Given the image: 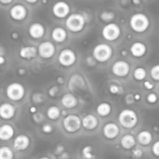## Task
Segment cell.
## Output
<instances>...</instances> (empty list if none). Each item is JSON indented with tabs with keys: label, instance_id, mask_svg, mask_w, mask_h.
<instances>
[{
	"label": "cell",
	"instance_id": "cell-33",
	"mask_svg": "<svg viewBox=\"0 0 159 159\" xmlns=\"http://www.w3.org/2000/svg\"><path fill=\"white\" fill-rule=\"evenodd\" d=\"M152 153L155 155V156L159 157V141H155L153 144L152 148Z\"/></svg>",
	"mask_w": 159,
	"mask_h": 159
},
{
	"label": "cell",
	"instance_id": "cell-29",
	"mask_svg": "<svg viewBox=\"0 0 159 159\" xmlns=\"http://www.w3.org/2000/svg\"><path fill=\"white\" fill-rule=\"evenodd\" d=\"M146 75H147L146 70L144 69V68H141V67L136 68V69L134 70V78L137 80L139 81L143 80V79H145Z\"/></svg>",
	"mask_w": 159,
	"mask_h": 159
},
{
	"label": "cell",
	"instance_id": "cell-17",
	"mask_svg": "<svg viewBox=\"0 0 159 159\" xmlns=\"http://www.w3.org/2000/svg\"><path fill=\"white\" fill-rule=\"evenodd\" d=\"M82 124L84 128L86 130H93L98 125V120L94 115L88 114L83 117L82 120Z\"/></svg>",
	"mask_w": 159,
	"mask_h": 159
},
{
	"label": "cell",
	"instance_id": "cell-43",
	"mask_svg": "<svg viewBox=\"0 0 159 159\" xmlns=\"http://www.w3.org/2000/svg\"><path fill=\"white\" fill-rule=\"evenodd\" d=\"M26 1L29 3H35V2H37L38 0H26Z\"/></svg>",
	"mask_w": 159,
	"mask_h": 159
},
{
	"label": "cell",
	"instance_id": "cell-40",
	"mask_svg": "<svg viewBox=\"0 0 159 159\" xmlns=\"http://www.w3.org/2000/svg\"><path fill=\"white\" fill-rule=\"evenodd\" d=\"M63 152H64V147L61 145L58 146V147L56 148V151H55L56 153H57L58 155H61V154L63 153Z\"/></svg>",
	"mask_w": 159,
	"mask_h": 159
},
{
	"label": "cell",
	"instance_id": "cell-22",
	"mask_svg": "<svg viewBox=\"0 0 159 159\" xmlns=\"http://www.w3.org/2000/svg\"><path fill=\"white\" fill-rule=\"evenodd\" d=\"M61 103L65 108L71 109L76 107L78 103V100L75 96H73L71 93H67L64 95L61 99Z\"/></svg>",
	"mask_w": 159,
	"mask_h": 159
},
{
	"label": "cell",
	"instance_id": "cell-36",
	"mask_svg": "<svg viewBox=\"0 0 159 159\" xmlns=\"http://www.w3.org/2000/svg\"><path fill=\"white\" fill-rule=\"evenodd\" d=\"M43 119H44V118H43V116L41 114V113H37L34 115V120H35V122L40 123L43 120Z\"/></svg>",
	"mask_w": 159,
	"mask_h": 159
},
{
	"label": "cell",
	"instance_id": "cell-48",
	"mask_svg": "<svg viewBox=\"0 0 159 159\" xmlns=\"http://www.w3.org/2000/svg\"><path fill=\"white\" fill-rule=\"evenodd\" d=\"M75 159H79V158H75Z\"/></svg>",
	"mask_w": 159,
	"mask_h": 159
},
{
	"label": "cell",
	"instance_id": "cell-18",
	"mask_svg": "<svg viewBox=\"0 0 159 159\" xmlns=\"http://www.w3.org/2000/svg\"><path fill=\"white\" fill-rule=\"evenodd\" d=\"M130 52L134 57H142L146 53V46L141 42H135L130 47Z\"/></svg>",
	"mask_w": 159,
	"mask_h": 159
},
{
	"label": "cell",
	"instance_id": "cell-39",
	"mask_svg": "<svg viewBox=\"0 0 159 159\" xmlns=\"http://www.w3.org/2000/svg\"><path fill=\"white\" fill-rule=\"evenodd\" d=\"M57 87H53V88H51V89L49 90V94L51 95V96H55L56 94H57Z\"/></svg>",
	"mask_w": 159,
	"mask_h": 159
},
{
	"label": "cell",
	"instance_id": "cell-14",
	"mask_svg": "<svg viewBox=\"0 0 159 159\" xmlns=\"http://www.w3.org/2000/svg\"><path fill=\"white\" fill-rule=\"evenodd\" d=\"M119 133V127L114 123H108L103 127V134L108 139H114Z\"/></svg>",
	"mask_w": 159,
	"mask_h": 159
},
{
	"label": "cell",
	"instance_id": "cell-19",
	"mask_svg": "<svg viewBox=\"0 0 159 159\" xmlns=\"http://www.w3.org/2000/svg\"><path fill=\"white\" fill-rule=\"evenodd\" d=\"M38 50L34 46H26L23 47L20 51V56L22 58L31 59L36 57Z\"/></svg>",
	"mask_w": 159,
	"mask_h": 159
},
{
	"label": "cell",
	"instance_id": "cell-30",
	"mask_svg": "<svg viewBox=\"0 0 159 159\" xmlns=\"http://www.w3.org/2000/svg\"><path fill=\"white\" fill-rule=\"evenodd\" d=\"M100 18L105 22H110L114 19V13L109 11H104L101 13Z\"/></svg>",
	"mask_w": 159,
	"mask_h": 159
},
{
	"label": "cell",
	"instance_id": "cell-6",
	"mask_svg": "<svg viewBox=\"0 0 159 159\" xmlns=\"http://www.w3.org/2000/svg\"><path fill=\"white\" fill-rule=\"evenodd\" d=\"M82 121L77 115L70 114L65 116L63 120V126L65 130L69 133H75L80 129Z\"/></svg>",
	"mask_w": 159,
	"mask_h": 159
},
{
	"label": "cell",
	"instance_id": "cell-4",
	"mask_svg": "<svg viewBox=\"0 0 159 159\" xmlns=\"http://www.w3.org/2000/svg\"><path fill=\"white\" fill-rule=\"evenodd\" d=\"M93 54L97 61L106 62L111 58L113 49L107 43H99L94 48Z\"/></svg>",
	"mask_w": 159,
	"mask_h": 159
},
{
	"label": "cell",
	"instance_id": "cell-7",
	"mask_svg": "<svg viewBox=\"0 0 159 159\" xmlns=\"http://www.w3.org/2000/svg\"><path fill=\"white\" fill-rule=\"evenodd\" d=\"M102 34L106 40L113 41L120 35V28L116 23H108L102 28Z\"/></svg>",
	"mask_w": 159,
	"mask_h": 159
},
{
	"label": "cell",
	"instance_id": "cell-24",
	"mask_svg": "<svg viewBox=\"0 0 159 159\" xmlns=\"http://www.w3.org/2000/svg\"><path fill=\"white\" fill-rule=\"evenodd\" d=\"M137 139L141 145H148L152 141V135L148 130H142L138 134Z\"/></svg>",
	"mask_w": 159,
	"mask_h": 159
},
{
	"label": "cell",
	"instance_id": "cell-41",
	"mask_svg": "<svg viewBox=\"0 0 159 159\" xmlns=\"http://www.w3.org/2000/svg\"><path fill=\"white\" fill-rule=\"evenodd\" d=\"M0 2L2 4H9L10 2H12V0H0Z\"/></svg>",
	"mask_w": 159,
	"mask_h": 159
},
{
	"label": "cell",
	"instance_id": "cell-28",
	"mask_svg": "<svg viewBox=\"0 0 159 159\" xmlns=\"http://www.w3.org/2000/svg\"><path fill=\"white\" fill-rule=\"evenodd\" d=\"M82 155L85 159H94L95 155L93 153V148L92 146L87 145L82 148Z\"/></svg>",
	"mask_w": 159,
	"mask_h": 159
},
{
	"label": "cell",
	"instance_id": "cell-9",
	"mask_svg": "<svg viewBox=\"0 0 159 159\" xmlns=\"http://www.w3.org/2000/svg\"><path fill=\"white\" fill-rule=\"evenodd\" d=\"M38 54L43 58H50L55 53V47L51 42L45 41L40 43L38 47Z\"/></svg>",
	"mask_w": 159,
	"mask_h": 159
},
{
	"label": "cell",
	"instance_id": "cell-3",
	"mask_svg": "<svg viewBox=\"0 0 159 159\" xmlns=\"http://www.w3.org/2000/svg\"><path fill=\"white\" fill-rule=\"evenodd\" d=\"M85 24V19L82 14L73 13L67 18L65 26L67 29L71 32H79L84 28Z\"/></svg>",
	"mask_w": 159,
	"mask_h": 159
},
{
	"label": "cell",
	"instance_id": "cell-42",
	"mask_svg": "<svg viewBox=\"0 0 159 159\" xmlns=\"http://www.w3.org/2000/svg\"><path fill=\"white\" fill-rule=\"evenodd\" d=\"M30 110L31 113H36V112H37V108H36V107H30Z\"/></svg>",
	"mask_w": 159,
	"mask_h": 159
},
{
	"label": "cell",
	"instance_id": "cell-20",
	"mask_svg": "<svg viewBox=\"0 0 159 159\" xmlns=\"http://www.w3.org/2000/svg\"><path fill=\"white\" fill-rule=\"evenodd\" d=\"M14 134V130L12 126L4 124L0 127V138L2 141H9Z\"/></svg>",
	"mask_w": 159,
	"mask_h": 159
},
{
	"label": "cell",
	"instance_id": "cell-45",
	"mask_svg": "<svg viewBox=\"0 0 159 159\" xmlns=\"http://www.w3.org/2000/svg\"><path fill=\"white\" fill-rule=\"evenodd\" d=\"M0 61H0V64L2 65V64L4 63V58H3L2 55H1V57H0Z\"/></svg>",
	"mask_w": 159,
	"mask_h": 159
},
{
	"label": "cell",
	"instance_id": "cell-15",
	"mask_svg": "<svg viewBox=\"0 0 159 159\" xmlns=\"http://www.w3.org/2000/svg\"><path fill=\"white\" fill-rule=\"evenodd\" d=\"M45 30L42 24L38 23H33L29 28V34L33 38L39 39L42 37L44 34Z\"/></svg>",
	"mask_w": 159,
	"mask_h": 159
},
{
	"label": "cell",
	"instance_id": "cell-12",
	"mask_svg": "<svg viewBox=\"0 0 159 159\" xmlns=\"http://www.w3.org/2000/svg\"><path fill=\"white\" fill-rule=\"evenodd\" d=\"M30 144V138L26 135L20 134L17 136L13 141V148L15 150L22 152L28 148Z\"/></svg>",
	"mask_w": 159,
	"mask_h": 159
},
{
	"label": "cell",
	"instance_id": "cell-35",
	"mask_svg": "<svg viewBox=\"0 0 159 159\" xmlns=\"http://www.w3.org/2000/svg\"><path fill=\"white\" fill-rule=\"evenodd\" d=\"M42 130H43V132H44V133L49 134V133H51V132H52L53 127H52V126L49 124H43V127H42Z\"/></svg>",
	"mask_w": 159,
	"mask_h": 159
},
{
	"label": "cell",
	"instance_id": "cell-44",
	"mask_svg": "<svg viewBox=\"0 0 159 159\" xmlns=\"http://www.w3.org/2000/svg\"><path fill=\"white\" fill-rule=\"evenodd\" d=\"M132 2H133L134 3L135 5H139L140 4V0H132Z\"/></svg>",
	"mask_w": 159,
	"mask_h": 159
},
{
	"label": "cell",
	"instance_id": "cell-25",
	"mask_svg": "<svg viewBox=\"0 0 159 159\" xmlns=\"http://www.w3.org/2000/svg\"><path fill=\"white\" fill-rule=\"evenodd\" d=\"M96 111L99 116H107L111 112V106L107 102H102L97 107Z\"/></svg>",
	"mask_w": 159,
	"mask_h": 159
},
{
	"label": "cell",
	"instance_id": "cell-8",
	"mask_svg": "<svg viewBox=\"0 0 159 159\" xmlns=\"http://www.w3.org/2000/svg\"><path fill=\"white\" fill-rule=\"evenodd\" d=\"M76 61V55L71 49H64L60 52L58 56V61L61 65L69 67L75 64Z\"/></svg>",
	"mask_w": 159,
	"mask_h": 159
},
{
	"label": "cell",
	"instance_id": "cell-21",
	"mask_svg": "<svg viewBox=\"0 0 159 159\" xmlns=\"http://www.w3.org/2000/svg\"><path fill=\"white\" fill-rule=\"evenodd\" d=\"M120 144L124 149L130 150V149H132L136 145V140H135V138L133 135L126 134L121 138Z\"/></svg>",
	"mask_w": 159,
	"mask_h": 159
},
{
	"label": "cell",
	"instance_id": "cell-34",
	"mask_svg": "<svg viewBox=\"0 0 159 159\" xmlns=\"http://www.w3.org/2000/svg\"><path fill=\"white\" fill-rule=\"evenodd\" d=\"M147 100L150 103H155L158 100V96H157L155 93H150V94L148 95Z\"/></svg>",
	"mask_w": 159,
	"mask_h": 159
},
{
	"label": "cell",
	"instance_id": "cell-5",
	"mask_svg": "<svg viewBox=\"0 0 159 159\" xmlns=\"http://www.w3.org/2000/svg\"><path fill=\"white\" fill-rule=\"evenodd\" d=\"M6 95L11 100H20L25 95V89L20 83L14 82L8 85L6 89Z\"/></svg>",
	"mask_w": 159,
	"mask_h": 159
},
{
	"label": "cell",
	"instance_id": "cell-27",
	"mask_svg": "<svg viewBox=\"0 0 159 159\" xmlns=\"http://www.w3.org/2000/svg\"><path fill=\"white\" fill-rule=\"evenodd\" d=\"M47 115L48 117L51 120H56L61 115V110L57 107L53 106L48 108V112H47Z\"/></svg>",
	"mask_w": 159,
	"mask_h": 159
},
{
	"label": "cell",
	"instance_id": "cell-31",
	"mask_svg": "<svg viewBox=\"0 0 159 159\" xmlns=\"http://www.w3.org/2000/svg\"><path fill=\"white\" fill-rule=\"evenodd\" d=\"M151 76L155 81H159V65L152 67L151 70Z\"/></svg>",
	"mask_w": 159,
	"mask_h": 159
},
{
	"label": "cell",
	"instance_id": "cell-38",
	"mask_svg": "<svg viewBox=\"0 0 159 159\" xmlns=\"http://www.w3.org/2000/svg\"><path fill=\"white\" fill-rule=\"evenodd\" d=\"M144 85L146 89H148L149 90L152 89L154 88V85L152 83V82H149V81H145L144 83Z\"/></svg>",
	"mask_w": 159,
	"mask_h": 159
},
{
	"label": "cell",
	"instance_id": "cell-16",
	"mask_svg": "<svg viewBox=\"0 0 159 159\" xmlns=\"http://www.w3.org/2000/svg\"><path fill=\"white\" fill-rule=\"evenodd\" d=\"M15 114V107L10 103H3L0 107V115L6 120L11 119Z\"/></svg>",
	"mask_w": 159,
	"mask_h": 159
},
{
	"label": "cell",
	"instance_id": "cell-10",
	"mask_svg": "<svg viewBox=\"0 0 159 159\" xmlns=\"http://www.w3.org/2000/svg\"><path fill=\"white\" fill-rule=\"evenodd\" d=\"M52 12L57 18H64L70 12V6L65 2L59 1L53 6Z\"/></svg>",
	"mask_w": 159,
	"mask_h": 159
},
{
	"label": "cell",
	"instance_id": "cell-13",
	"mask_svg": "<svg viewBox=\"0 0 159 159\" xmlns=\"http://www.w3.org/2000/svg\"><path fill=\"white\" fill-rule=\"evenodd\" d=\"M11 17L16 20H22L26 17V9L21 4H16L12 6L9 11Z\"/></svg>",
	"mask_w": 159,
	"mask_h": 159
},
{
	"label": "cell",
	"instance_id": "cell-47",
	"mask_svg": "<svg viewBox=\"0 0 159 159\" xmlns=\"http://www.w3.org/2000/svg\"><path fill=\"white\" fill-rule=\"evenodd\" d=\"M39 159H51L50 158H48V157H46V156H44V157H41V158H39Z\"/></svg>",
	"mask_w": 159,
	"mask_h": 159
},
{
	"label": "cell",
	"instance_id": "cell-37",
	"mask_svg": "<svg viewBox=\"0 0 159 159\" xmlns=\"http://www.w3.org/2000/svg\"><path fill=\"white\" fill-rule=\"evenodd\" d=\"M110 93H113V94H117L120 92V88L116 85H112L110 87Z\"/></svg>",
	"mask_w": 159,
	"mask_h": 159
},
{
	"label": "cell",
	"instance_id": "cell-23",
	"mask_svg": "<svg viewBox=\"0 0 159 159\" xmlns=\"http://www.w3.org/2000/svg\"><path fill=\"white\" fill-rule=\"evenodd\" d=\"M51 36L54 41L57 42V43H61V42L65 41L66 39L67 33L62 27H56L53 30Z\"/></svg>",
	"mask_w": 159,
	"mask_h": 159
},
{
	"label": "cell",
	"instance_id": "cell-1",
	"mask_svg": "<svg viewBox=\"0 0 159 159\" xmlns=\"http://www.w3.org/2000/svg\"><path fill=\"white\" fill-rule=\"evenodd\" d=\"M150 25V21L146 15L143 13L134 14L130 20V26L138 33H142L147 30Z\"/></svg>",
	"mask_w": 159,
	"mask_h": 159
},
{
	"label": "cell",
	"instance_id": "cell-32",
	"mask_svg": "<svg viewBox=\"0 0 159 159\" xmlns=\"http://www.w3.org/2000/svg\"><path fill=\"white\" fill-rule=\"evenodd\" d=\"M143 156V151L141 148H135L132 152V157L134 159H140Z\"/></svg>",
	"mask_w": 159,
	"mask_h": 159
},
{
	"label": "cell",
	"instance_id": "cell-11",
	"mask_svg": "<svg viewBox=\"0 0 159 159\" xmlns=\"http://www.w3.org/2000/svg\"><path fill=\"white\" fill-rule=\"evenodd\" d=\"M112 71L118 77H124L127 76L130 71V65L124 61H117L113 64Z\"/></svg>",
	"mask_w": 159,
	"mask_h": 159
},
{
	"label": "cell",
	"instance_id": "cell-46",
	"mask_svg": "<svg viewBox=\"0 0 159 159\" xmlns=\"http://www.w3.org/2000/svg\"><path fill=\"white\" fill-rule=\"evenodd\" d=\"M134 99H137V100H139L140 99H141V96H140V95H135L134 96Z\"/></svg>",
	"mask_w": 159,
	"mask_h": 159
},
{
	"label": "cell",
	"instance_id": "cell-2",
	"mask_svg": "<svg viewBox=\"0 0 159 159\" xmlns=\"http://www.w3.org/2000/svg\"><path fill=\"white\" fill-rule=\"evenodd\" d=\"M138 115L132 110L125 109L119 114V122L124 128H133L138 124Z\"/></svg>",
	"mask_w": 159,
	"mask_h": 159
},
{
	"label": "cell",
	"instance_id": "cell-26",
	"mask_svg": "<svg viewBox=\"0 0 159 159\" xmlns=\"http://www.w3.org/2000/svg\"><path fill=\"white\" fill-rule=\"evenodd\" d=\"M14 153L8 146H2L0 148V159H13Z\"/></svg>",
	"mask_w": 159,
	"mask_h": 159
}]
</instances>
